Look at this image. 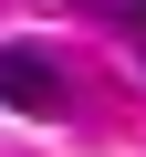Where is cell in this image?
Wrapping results in <instances>:
<instances>
[{"label":"cell","instance_id":"cell-1","mask_svg":"<svg viewBox=\"0 0 146 157\" xmlns=\"http://www.w3.org/2000/svg\"><path fill=\"white\" fill-rule=\"evenodd\" d=\"M0 105H11V115H63L73 84H63V63L42 42H0Z\"/></svg>","mask_w":146,"mask_h":157}]
</instances>
